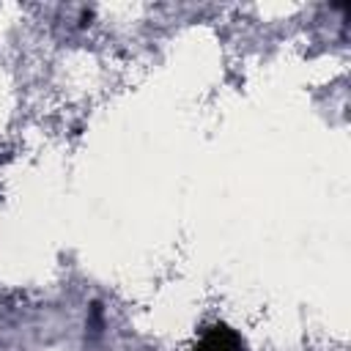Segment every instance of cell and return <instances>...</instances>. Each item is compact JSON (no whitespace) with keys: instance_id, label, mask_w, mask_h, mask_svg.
<instances>
[{"instance_id":"6da1fadb","label":"cell","mask_w":351,"mask_h":351,"mask_svg":"<svg viewBox=\"0 0 351 351\" xmlns=\"http://www.w3.org/2000/svg\"><path fill=\"white\" fill-rule=\"evenodd\" d=\"M189 351H244V340L233 326L214 324L200 335V340Z\"/></svg>"}]
</instances>
